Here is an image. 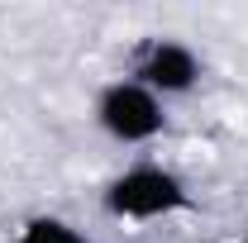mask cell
I'll return each mask as SVG.
<instances>
[{
    "label": "cell",
    "instance_id": "obj_1",
    "mask_svg": "<svg viewBox=\"0 0 248 243\" xmlns=\"http://www.w3.org/2000/svg\"><path fill=\"white\" fill-rule=\"evenodd\" d=\"M100 205H105L110 219H134L139 224V219L182 214L191 205V191H186V182L172 167H162V162H134V167H124L120 177H110Z\"/></svg>",
    "mask_w": 248,
    "mask_h": 243
},
{
    "label": "cell",
    "instance_id": "obj_2",
    "mask_svg": "<svg viewBox=\"0 0 248 243\" xmlns=\"http://www.w3.org/2000/svg\"><path fill=\"white\" fill-rule=\"evenodd\" d=\"M95 129L105 134V138H115V143H153L157 134L167 129V110H162V100H157L148 86H139V81H110L105 91L95 95Z\"/></svg>",
    "mask_w": 248,
    "mask_h": 243
},
{
    "label": "cell",
    "instance_id": "obj_3",
    "mask_svg": "<svg viewBox=\"0 0 248 243\" xmlns=\"http://www.w3.org/2000/svg\"><path fill=\"white\" fill-rule=\"evenodd\" d=\"M129 81L148 86L157 100L186 95V91H196V81H201V58H196V48L182 43V38H153V43L134 58Z\"/></svg>",
    "mask_w": 248,
    "mask_h": 243
},
{
    "label": "cell",
    "instance_id": "obj_4",
    "mask_svg": "<svg viewBox=\"0 0 248 243\" xmlns=\"http://www.w3.org/2000/svg\"><path fill=\"white\" fill-rule=\"evenodd\" d=\"M15 243H86V234H81L77 224L58 219V214H33V219L19 224Z\"/></svg>",
    "mask_w": 248,
    "mask_h": 243
}]
</instances>
